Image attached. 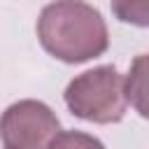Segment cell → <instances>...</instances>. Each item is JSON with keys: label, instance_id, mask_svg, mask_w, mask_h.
<instances>
[{"label": "cell", "instance_id": "cell-1", "mask_svg": "<svg viewBox=\"0 0 149 149\" xmlns=\"http://www.w3.org/2000/svg\"><path fill=\"white\" fill-rule=\"evenodd\" d=\"M35 30L44 51L63 63H84L98 58L109 47V33L102 14L93 5L79 0H58L44 5Z\"/></svg>", "mask_w": 149, "mask_h": 149}, {"label": "cell", "instance_id": "cell-2", "mask_svg": "<svg viewBox=\"0 0 149 149\" xmlns=\"http://www.w3.org/2000/svg\"><path fill=\"white\" fill-rule=\"evenodd\" d=\"M68 109L91 123H119L126 116V77L114 65H98L77 74L63 93Z\"/></svg>", "mask_w": 149, "mask_h": 149}, {"label": "cell", "instance_id": "cell-3", "mask_svg": "<svg viewBox=\"0 0 149 149\" xmlns=\"http://www.w3.org/2000/svg\"><path fill=\"white\" fill-rule=\"evenodd\" d=\"M61 135L56 112L42 100L12 102L2 114V147L5 149H49Z\"/></svg>", "mask_w": 149, "mask_h": 149}, {"label": "cell", "instance_id": "cell-4", "mask_svg": "<svg viewBox=\"0 0 149 149\" xmlns=\"http://www.w3.org/2000/svg\"><path fill=\"white\" fill-rule=\"evenodd\" d=\"M126 98L142 119H149V54L133 58L126 74Z\"/></svg>", "mask_w": 149, "mask_h": 149}, {"label": "cell", "instance_id": "cell-5", "mask_svg": "<svg viewBox=\"0 0 149 149\" xmlns=\"http://www.w3.org/2000/svg\"><path fill=\"white\" fill-rule=\"evenodd\" d=\"M112 14L123 23L149 28V0H114Z\"/></svg>", "mask_w": 149, "mask_h": 149}, {"label": "cell", "instance_id": "cell-6", "mask_svg": "<svg viewBox=\"0 0 149 149\" xmlns=\"http://www.w3.org/2000/svg\"><path fill=\"white\" fill-rule=\"evenodd\" d=\"M49 149H105V144L88 135V133H81V130H63Z\"/></svg>", "mask_w": 149, "mask_h": 149}]
</instances>
